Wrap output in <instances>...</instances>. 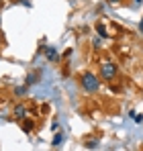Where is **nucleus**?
<instances>
[{
  "mask_svg": "<svg viewBox=\"0 0 143 151\" xmlns=\"http://www.w3.org/2000/svg\"><path fill=\"white\" fill-rule=\"evenodd\" d=\"M80 84H82V88L86 90V92H96L98 90V78H96L92 72H86V74L82 76V80H80Z\"/></svg>",
  "mask_w": 143,
  "mask_h": 151,
  "instance_id": "1",
  "label": "nucleus"
},
{
  "mask_svg": "<svg viewBox=\"0 0 143 151\" xmlns=\"http://www.w3.org/2000/svg\"><path fill=\"white\" fill-rule=\"evenodd\" d=\"M100 78H104V80H115V78H117V65H115L113 61L100 63Z\"/></svg>",
  "mask_w": 143,
  "mask_h": 151,
  "instance_id": "2",
  "label": "nucleus"
},
{
  "mask_svg": "<svg viewBox=\"0 0 143 151\" xmlns=\"http://www.w3.org/2000/svg\"><path fill=\"white\" fill-rule=\"evenodd\" d=\"M45 57H47L49 61H59V53H57L55 47H47L45 49Z\"/></svg>",
  "mask_w": 143,
  "mask_h": 151,
  "instance_id": "3",
  "label": "nucleus"
},
{
  "mask_svg": "<svg viewBox=\"0 0 143 151\" xmlns=\"http://www.w3.org/2000/svg\"><path fill=\"white\" fill-rule=\"evenodd\" d=\"M14 116H17V119H25V116H27V108H25L23 104H17V106H14Z\"/></svg>",
  "mask_w": 143,
  "mask_h": 151,
  "instance_id": "4",
  "label": "nucleus"
},
{
  "mask_svg": "<svg viewBox=\"0 0 143 151\" xmlns=\"http://www.w3.org/2000/svg\"><path fill=\"white\" fill-rule=\"evenodd\" d=\"M64 137H66V135H64V133H57V135H55V137H53V141H51V145H55V147H57V145H59V143H61V141H64Z\"/></svg>",
  "mask_w": 143,
  "mask_h": 151,
  "instance_id": "5",
  "label": "nucleus"
},
{
  "mask_svg": "<svg viewBox=\"0 0 143 151\" xmlns=\"http://www.w3.org/2000/svg\"><path fill=\"white\" fill-rule=\"evenodd\" d=\"M33 127H35V123H33L31 119H27V121L23 123V131H25V133H29V131H31Z\"/></svg>",
  "mask_w": 143,
  "mask_h": 151,
  "instance_id": "6",
  "label": "nucleus"
},
{
  "mask_svg": "<svg viewBox=\"0 0 143 151\" xmlns=\"http://www.w3.org/2000/svg\"><path fill=\"white\" fill-rule=\"evenodd\" d=\"M14 94H17V96H25V94H27V86H17V88H14Z\"/></svg>",
  "mask_w": 143,
  "mask_h": 151,
  "instance_id": "7",
  "label": "nucleus"
},
{
  "mask_svg": "<svg viewBox=\"0 0 143 151\" xmlns=\"http://www.w3.org/2000/svg\"><path fill=\"white\" fill-rule=\"evenodd\" d=\"M96 31H98V35H100V37H106V29H104L102 23H98V25H96Z\"/></svg>",
  "mask_w": 143,
  "mask_h": 151,
  "instance_id": "8",
  "label": "nucleus"
},
{
  "mask_svg": "<svg viewBox=\"0 0 143 151\" xmlns=\"http://www.w3.org/2000/svg\"><path fill=\"white\" fill-rule=\"evenodd\" d=\"M33 82H37V76H35V74H31L29 78H27V86H31Z\"/></svg>",
  "mask_w": 143,
  "mask_h": 151,
  "instance_id": "9",
  "label": "nucleus"
},
{
  "mask_svg": "<svg viewBox=\"0 0 143 151\" xmlns=\"http://www.w3.org/2000/svg\"><path fill=\"white\" fill-rule=\"evenodd\" d=\"M100 45H102V41H100V39H94V47H96V49H98Z\"/></svg>",
  "mask_w": 143,
  "mask_h": 151,
  "instance_id": "10",
  "label": "nucleus"
},
{
  "mask_svg": "<svg viewBox=\"0 0 143 151\" xmlns=\"http://www.w3.org/2000/svg\"><path fill=\"white\" fill-rule=\"evenodd\" d=\"M135 123H139V125H141V123H143V114H139V116H135Z\"/></svg>",
  "mask_w": 143,
  "mask_h": 151,
  "instance_id": "11",
  "label": "nucleus"
},
{
  "mask_svg": "<svg viewBox=\"0 0 143 151\" xmlns=\"http://www.w3.org/2000/svg\"><path fill=\"white\" fill-rule=\"evenodd\" d=\"M139 29H141V35H143V19H141V23H139Z\"/></svg>",
  "mask_w": 143,
  "mask_h": 151,
  "instance_id": "12",
  "label": "nucleus"
},
{
  "mask_svg": "<svg viewBox=\"0 0 143 151\" xmlns=\"http://www.w3.org/2000/svg\"><path fill=\"white\" fill-rule=\"evenodd\" d=\"M110 2H121V0H110Z\"/></svg>",
  "mask_w": 143,
  "mask_h": 151,
  "instance_id": "13",
  "label": "nucleus"
},
{
  "mask_svg": "<svg viewBox=\"0 0 143 151\" xmlns=\"http://www.w3.org/2000/svg\"><path fill=\"white\" fill-rule=\"evenodd\" d=\"M0 8H2V0H0Z\"/></svg>",
  "mask_w": 143,
  "mask_h": 151,
  "instance_id": "14",
  "label": "nucleus"
},
{
  "mask_svg": "<svg viewBox=\"0 0 143 151\" xmlns=\"http://www.w3.org/2000/svg\"><path fill=\"white\" fill-rule=\"evenodd\" d=\"M135 2H143V0H135Z\"/></svg>",
  "mask_w": 143,
  "mask_h": 151,
  "instance_id": "15",
  "label": "nucleus"
},
{
  "mask_svg": "<svg viewBox=\"0 0 143 151\" xmlns=\"http://www.w3.org/2000/svg\"><path fill=\"white\" fill-rule=\"evenodd\" d=\"M0 23H2V19H0Z\"/></svg>",
  "mask_w": 143,
  "mask_h": 151,
  "instance_id": "16",
  "label": "nucleus"
}]
</instances>
